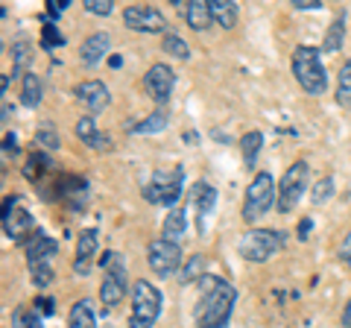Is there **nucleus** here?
<instances>
[{"mask_svg": "<svg viewBox=\"0 0 351 328\" xmlns=\"http://www.w3.org/2000/svg\"><path fill=\"white\" fill-rule=\"evenodd\" d=\"M191 202H193V211H196V229L205 232V220L217 205V188L211 182H196L193 191H191Z\"/></svg>", "mask_w": 351, "mask_h": 328, "instance_id": "nucleus-16", "label": "nucleus"}, {"mask_svg": "<svg viewBox=\"0 0 351 328\" xmlns=\"http://www.w3.org/2000/svg\"><path fill=\"white\" fill-rule=\"evenodd\" d=\"M343 325H351V296L346 302V311H343Z\"/></svg>", "mask_w": 351, "mask_h": 328, "instance_id": "nucleus-44", "label": "nucleus"}, {"mask_svg": "<svg viewBox=\"0 0 351 328\" xmlns=\"http://www.w3.org/2000/svg\"><path fill=\"white\" fill-rule=\"evenodd\" d=\"M108 45H112V38H108V32H94V36H88L82 41V50H80V62L85 68H94L97 62H100L106 53H108Z\"/></svg>", "mask_w": 351, "mask_h": 328, "instance_id": "nucleus-19", "label": "nucleus"}, {"mask_svg": "<svg viewBox=\"0 0 351 328\" xmlns=\"http://www.w3.org/2000/svg\"><path fill=\"white\" fill-rule=\"evenodd\" d=\"M123 24L135 32H167V18L156 6H126Z\"/></svg>", "mask_w": 351, "mask_h": 328, "instance_id": "nucleus-12", "label": "nucleus"}, {"mask_svg": "<svg viewBox=\"0 0 351 328\" xmlns=\"http://www.w3.org/2000/svg\"><path fill=\"white\" fill-rule=\"evenodd\" d=\"M0 223H3V235L12 240V244L27 246L32 237H36L41 229L36 226V217L24 209V200L18 194L6 196L3 200V211H0Z\"/></svg>", "mask_w": 351, "mask_h": 328, "instance_id": "nucleus-7", "label": "nucleus"}, {"mask_svg": "<svg viewBox=\"0 0 351 328\" xmlns=\"http://www.w3.org/2000/svg\"><path fill=\"white\" fill-rule=\"evenodd\" d=\"M147 264H149V270L156 272V276H161V279L173 276V272L182 270V264H184L182 246L173 244V240H167V237H156V240H152V244L147 246Z\"/></svg>", "mask_w": 351, "mask_h": 328, "instance_id": "nucleus-10", "label": "nucleus"}, {"mask_svg": "<svg viewBox=\"0 0 351 328\" xmlns=\"http://www.w3.org/2000/svg\"><path fill=\"white\" fill-rule=\"evenodd\" d=\"M108 65H112V68H120V65H123V59H120V56H117V53H114V56H112V59H108Z\"/></svg>", "mask_w": 351, "mask_h": 328, "instance_id": "nucleus-46", "label": "nucleus"}, {"mask_svg": "<svg viewBox=\"0 0 351 328\" xmlns=\"http://www.w3.org/2000/svg\"><path fill=\"white\" fill-rule=\"evenodd\" d=\"M97 244H100L97 229H85L80 235V240H76V261H73L76 276H88V272H91V258L97 255Z\"/></svg>", "mask_w": 351, "mask_h": 328, "instance_id": "nucleus-17", "label": "nucleus"}, {"mask_svg": "<svg viewBox=\"0 0 351 328\" xmlns=\"http://www.w3.org/2000/svg\"><path fill=\"white\" fill-rule=\"evenodd\" d=\"M68 328H97V311L91 299L73 302V308L68 314Z\"/></svg>", "mask_w": 351, "mask_h": 328, "instance_id": "nucleus-22", "label": "nucleus"}, {"mask_svg": "<svg viewBox=\"0 0 351 328\" xmlns=\"http://www.w3.org/2000/svg\"><path fill=\"white\" fill-rule=\"evenodd\" d=\"M64 45V36L59 32V24L56 21H47L44 18V27H41V47L44 50H59Z\"/></svg>", "mask_w": 351, "mask_h": 328, "instance_id": "nucleus-35", "label": "nucleus"}, {"mask_svg": "<svg viewBox=\"0 0 351 328\" xmlns=\"http://www.w3.org/2000/svg\"><path fill=\"white\" fill-rule=\"evenodd\" d=\"M184 21L193 32H205L211 30L214 15H211V0H188V9H184Z\"/></svg>", "mask_w": 351, "mask_h": 328, "instance_id": "nucleus-20", "label": "nucleus"}, {"mask_svg": "<svg viewBox=\"0 0 351 328\" xmlns=\"http://www.w3.org/2000/svg\"><path fill=\"white\" fill-rule=\"evenodd\" d=\"M284 246H287V232H281V229H252L240 237L237 253L252 264H263Z\"/></svg>", "mask_w": 351, "mask_h": 328, "instance_id": "nucleus-8", "label": "nucleus"}, {"mask_svg": "<svg viewBox=\"0 0 351 328\" xmlns=\"http://www.w3.org/2000/svg\"><path fill=\"white\" fill-rule=\"evenodd\" d=\"M337 103L343 108H351V59L339 68V80H337Z\"/></svg>", "mask_w": 351, "mask_h": 328, "instance_id": "nucleus-34", "label": "nucleus"}, {"mask_svg": "<svg viewBox=\"0 0 351 328\" xmlns=\"http://www.w3.org/2000/svg\"><path fill=\"white\" fill-rule=\"evenodd\" d=\"M307 179H311L307 161H293L287 167V173L281 176V182H278V211L281 214H290L295 205H299L302 194L307 188Z\"/></svg>", "mask_w": 351, "mask_h": 328, "instance_id": "nucleus-9", "label": "nucleus"}, {"mask_svg": "<svg viewBox=\"0 0 351 328\" xmlns=\"http://www.w3.org/2000/svg\"><path fill=\"white\" fill-rule=\"evenodd\" d=\"M293 9H322L319 0H293Z\"/></svg>", "mask_w": 351, "mask_h": 328, "instance_id": "nucleus-42", "label": "nucleus"}, {"mask_svg": "<svg viewBox=\"0 0 351 328\" xmlns=\"http://www.w3.org/2000/svg\"><path fill=\"white\" fill-rule=\"evenodd\" d=\"M261 147H263V135L258 132V129H252V132H246V135H243V141H240V150H243V161H246V167H255Z\"/></svg>", "mask_w": 351, "mask_h": 328, "instance_id": "nucleus-31", "label": "nucleus"}, {"mask_svg": "<svg viewBox=\"0 0 351 328\" xmlns=\"http://www.w3.org/2000/svg\"><path fill=\"white\" fill-rule=\"evenodd\" d=\"M24 253H27V264L29 267H36V264H53V258L59 255V240L50 237L47 232H38L24 246Z\"/></svg>", "mask_w": 351, "mask_h": 328, "instance_id": "nucleus-15", "label": "nucleus"}, {"mask_svg": "<svg viewBox=\"0 0 351 328\" xmlns=\"http://www.w3.org/2000/svg\"><path fill=\"white\" fill-rule=\"evenodd\" d=\"M199 302H196L193 320L196 328H228L232 311L237 305V288L219 276H205L199 281Z\"/></svg>", "mask_w": 351, "mask_h": 328, "instance_id": "nucleus-1", "label": "nucleus"}, {"mask_svg": "<svg viewBox=\"0 0 351 328\" xmlns=\"http://www.w3.org/2000/svg\"><path fill=\"white\" fill-rule=\"evenodd\" d=\"M73 97L88 108V115L103 112V108L108 106V100H112V94H108L106 82H100V80H85V82H80L73 89Z\"/></svg>", "mask_w": 351, "mask_h": 328, "instance_id": "nucleus-14", "label": "nucleus"}, {"mask_svg": "<svg viewBox=\"0 0 351 328\" xmlns=\"http://www.w3.org/2000/svg\"><path fill=\"white\" fill-rule=\"evenodd\" d=\"M36 311H38L41 316H50V314H53V299H50V296L36 299Z\"/></svg>", "mask_w": 351, "mask_h": 328, "instance_id": "nucleus-41", "label": "nucleus"}, {"mask_svg": "<svg viewBox=\"0 0 351 328\" xmlns=\"http://www.w3.org/2000/svg\"><path fill=\"white\" fill-rule=\"evenodd\" d=\"M311 226H313V220H302V226H299V240H307V232H311Z\"/></svg>", "mask_w": 351, "mask_h": 328, "instance_id": "nucleus-43", "label": "nucleus"}, {"mask_svg": "<svg viewBox=\"0 0 351 328\" xmlns=\"http://www.w3.org/2000/svg\"><path fill=\"white\" fill-rule=\"evenodd\" d=\"M161 129H167V112H164V108L147 115L144 120H138V124H126V132H132V135H156Z\"/></svg>", "mask_w": 351, "mask_h": 328, "instance_id": "nucleus-23", "label": "nucleus"}, {"mask_svg": "<svg viewBox=\"0 0 351 328\" xmlns=\"http://www.w3.org/2000/svg\"><path fill=\"white\" fill-rule=\"evenodd\" d=\"M348 267H351V264H348Z\"/></svg>", "mask_w": 351, "mask_h": 328, "instance_id": "nucleus-48", "label": "nucleus"}, {"mask_svg": "<svg viewBox=\"0 0 351 328\" xmlns=\"http://www.w3.org/2000/svg\"><path fill=\"white\" fill-rule=\"evenodd\" d=\"M0 91H3V97H6V91H9V73H3V80H0Z\"/></svg>", "mask_w": 351, "mask_h": 328, "instance_id": "nucleus-45", "label": "nucleus"}, {"mask_svg": "<svg viewBox=\"0 0 351 328\" xmlns=\"http://www.w3.org/2000/svg\"><path fill=\"white\" fill-rule=\"evenodd\" d=\"M9 328H44V323H41V314L36 308L21 305V308L12 311V323H9Z\"/></svg>", "mask_w": 351, "mask_h": 328, "instance_id": "nucleus-32", "label": "nucleus"}, {"mask_svg": "<svg viewBox=\"0 0 351 328\" xmlns=\"http://www.w3.org/2000/svg\"><path fill=\"white\" fill-rule=\"evenodd\" d=\"M100 267H103V284H100V302H103V311H112L117 308L120 302L126 299L129 293V272H126V264L123 258H120L117 253H103L100 258Z\"/></svg>", "mask_w": 351, "mask_h": 328, "instance_id": "nucleus-5", "label": "nucleus"}, {"mask_svg": "<svg viewBox=\"0 0 351 328\" xmlns=\"http://www.w3.org/2000/svg\"><path fill=\"white\" fill-rule=\"evenodd\" d=\"M164 296L156 284L147 279H138L132 284V314H129V328H152L161 316Z\"/></svg>", "mask_w": 351, "mask_h": 328, "instance_id": "nucleus-6", "label": "nucleus"}, {"mask_svg": "<svg viewBox=\"0 0 351 328\" xmlns=\"http://www.w3.org/2000/svg\"><path fill=\"white\" fill-rule=\"evenodd\" d=\"M73 132H76V138H80L82 144H88V147H91V150H97V152H106V150H112V138H108V135H103L100 129H97V120H94L91 115H85V117H80V120H76Z\"/></svg>", "mask_w": 351, "mask_h": 328, "instance_id": "nucleus-18", "label": "nucleus"}, {"mask_svg": "<svg viewBox=\"0 0 351 328\" xmlns=\"http://www.w3.org/2000/svg\"><path fill=\"white\" fill-rule=\"evenodd\" d=\"M211 15H214V24L223 27V30H232L237 24V15L240 9L234 0H211Z\"/></svg>", "mask_w": 351, "mask_h": 328, "instance_id": "nucleus-24", "label": "nucleus"}, {"mask_svg": "<svg viewBox=\"0 0 351 328\" xmlns=\"http://www.w3.org/2000/svg\"><path fill=\"white\" fill-rule=\"evenodd\" d=\"M144 89H147V94H149L158 106L167 103L170 94H173V89H176V73H173L170 65H164V62L152 65V68L144 73Z\"/></svg>", "mask_w": 351, "mask_h": 328, "instance_id": "nucleus-13", "label": "nucleus"}, {"mask_svg": "<svg viewBox=\"0 0 351 328\" xmlns=\"http://www.w3.org/2000/svg\"><path fill=\"white\" fill-rule=\"evenodd\" d=\"M41 94H44L41 76L36 71H29L24 80H21V103H24L27 108H36L41 103Z\"/></svg>", "mask_w": 351, "mask_h": 328, "instance_id": "nucleus-25", "label": "nucleus"}, {"mask_svg": "<svg viewBox=\"0 0 351 328\" xmlns=\"http://www.w3.org/2000/svg\"><path fill=\"white\" fill-rule=\"evenodd\" d=\"M29 59H32V45L27 38H18L15 45H12V76H24L29 73L27 68H29Z\"/></svg>", "mask_w": 351, "mask_h": 328, "instance_id": "nucleus-27", "label": "nucleus"}, {"mask_svg": "<svg viewBox=\"0 0 351 328\" xmlns=\"http://www.w3.org/2000/svg\"><path fill=\"white\" fill-rule=\"evenodd\" d=\"M50 170H53V159H50V152H44V150H32L24 161V179L32 185H38Z\"/></svg>", "mask_w": 351, "mask_h": 328, "instance_id": "nucleus-21", "label": "nucleus"}, {"mask_svg": "<svg viewBox=\"0 0 351 328\" xmlns=\"http://www.w3.org/2000/svg\"><path fill=\"white\" fill-rule=\"evenodd\" d=\"M68 3H71V0H47V21H50V18L59 21L62 12L68 9Z\"/></svg>", "mask_w": 351, "mask_h": 328, "instance_id": "nucleus-38", "label": "nucleus"}, {"mask_svg": "<svg viewBox=\"0 0 351 328\" xmlns=\"http://www.w3.org/2000/svg\"><path fill=\"white\" fill-rule=\"evenodd\" d=\"M272 205H278V185L272 179V173L261 170L255 179L249 182L246 196H243V223H258L263 214H269Z\"/></svg>", "mask_w": 351, "mask_h": 328, "instance_id": "nucleus-3", "label": "nucleus"}, {"mask_svg": "<svg viewBox=\"0 0 351 328\" xmlns=\"http://www.w3.org/2000/svg\"><path fill=\"white\" fill-rule=\"evenodd\" d=\"M343 41H346V18L339 15L331 27H328V32H325V45H322V50L325 53H337L339 47H343Z\"/></svg>", "mask_w": 351, "mask_h": 328, "instance_id": "nucleus-33", "label": "nucleus"}, {"mask_svg": "<svg viewBox=\"0 0 351 328\" xmlns=\"http://www.w3.org/2000/svg\"><path fill=\"white\" fill-rule=\"evenodd\" d=\"M334 196V179L331 176H322L319 182L313 185V191H311V202L313 205H325L328 200Z\"/></svg>", "mask_w": 351, "mask_h": 328, "instance_id": "nucleus-36", "label": "nucleus"}, {"mask_svg": "<svg viewBox=\"0 0 351 328\" xmlns=\"http://www.w3.org/2000/svg\"><path fill=\"white\" fill-rule=\"evenodd\" d=\"M205 264H208V258H205V255H191V258L182 264V270H179V281H182V284L202 281V279L208 276V272H205Z\"/></svg>", "mask_w": 351, "mask_h": 328, "instance_id": "nucleus-28", "label": "nucleus"}, {"mask_svg": "<svg viewBox=\"0 0 351 328\" xmlns=\"http://www.w3.org/2000/svg\"><path fill=\"white\" fill-rule=\"evenodd\" d=\"M290 68H293L295 82L302 85L304 94L319 97L328 89V73H325V65H322V50H316L311 45H299L293 50Z\"/></svg>", "mask_w": 351, "mask_h": 328, "instance_id": "nucleus-2", "label": "nucleus"}, {"mask_svg": "<svg viewBox=\"0 0 351 328\" xmlns=\"http://www.w3.org/2000/svg\"><path fill=\"white\" fill-rule=\"evenodd\" d=\"M343 328H351V325H343Z\"/></svg>", "mask_w": 351, "mask_h": 328, "instance_id": "nucleus-47", "label": "nucleus"}, {"mask_svg": "<svg viewBox=\"0 0 351 328\" xmlns=\"http://www.w3.org/2000/svg\"><path fill=\"white\" fill-rule=\"evenodd\" d=\"M18 152H21V147H18V138H15V132H6L3 135V156L9 159V156H18Z\"/></svg>", "mask_w": 351, "mask_h": 328, "instance_id": "nucleus-39", "label": "nucleus"}, {"mask_svg": "<svg viewBox=\"0 0 351 328\" xmlns=\"http://www.w3.org/2000/svg\"><path fill=\"white\" fill-rule=\"evenodd\" d=\"M184 229H188V217H184V211L176 205V209H170V214L164 217L161 237H167V240H173V244H179V237L184 235Z\"/></svg>", "mask_w": 351, "mask_h": 328, "instance_id": "nucleus-26", "label": "nucleus"}, {"mask_svg": "<svg viewBox=\"0 0 351 328\" xmlns=\"http://www.w3.org/2000/svg\"><path fill=\"white\" fill-rule=\"evenodd\" d=\"M161 50L167 53V56H176V59H191V47H188V41H184L179 32H164Z\"/></svg>", "mask_w": 351, "mask_h": 328, "instance_id": "nucleus-30", "label": "nucleus"}, {"mask_svg": "<svg viewBox=\"0 0 351 328\" xmlns=\"http://www.w3.org/2000/svg\"><path fill=\"white\" fill-rule=\"evenodd\" d=\"M36 144L44 150V152H56L62 147V138L56 132V126L50 124V120H44V124L36 129Z\"/></svg>", "mask_w": 351, "mask_h": 328, "instance_id": "nucleus-29", "label": "nucleus"}, {"mask_svg": "<svg viewBox=\"0 0 351 328\" xmlns=\"http://www.w3.org/2000/svg\"><path fill=\"white\" fill-rule=\"evenodd\" d=\"M56 191V200L62 205H68L71 211H85L88 205V179L85 176H76V173H62L53 185Z\"/></svg>", "mask_w": 351, "mask_h": 328, "instance_id": "nucleus-11", "label": "nucleus"}, {"mask_svg": "<svg viewBox=\"0 0 351 328\" xmlns=\"http://www.w3.org/2000/svg\"><path fill=\"white\" fill-rule=\"evenodd\" d=\"M339 261H346V264H351V229H348V235L343 237V244H339Z\"/></svg>", "mask_w": 351, "mask_h": 328, "instance_id": "nucleus-40", "label": "nucleus"}, {"mask_svg": "<svg viewBox=\"0 0 351 328\" xmlns=\"http://www.w3.org/2000/svg\"><path fill=\"white\" fill-rule=\"evenodd\" d=\"M184 188V167H164V170H152V176L144 185V200L152 205H164V209H176Z\"/></svg>", "mask_w": 351, "mask_h": 328, "instance_id": "nucleus-4", "label": "nucleus"}, {"mask_svg": "<svg viewBox=\"0 0 351 328\" xmlns=\"http://www.w3.org/2000/svg\"><path fill=\"white\" fill-rule=\"evenodd\" d=\"M82 6H85V12L100 15V18H106V15L114 12V3H112V0H82Z\"/></svg>", "mask_w": 351, "mask_h": 328, "instance_id": "nucleus-37", "label": "nucleus"}]
</instances>
